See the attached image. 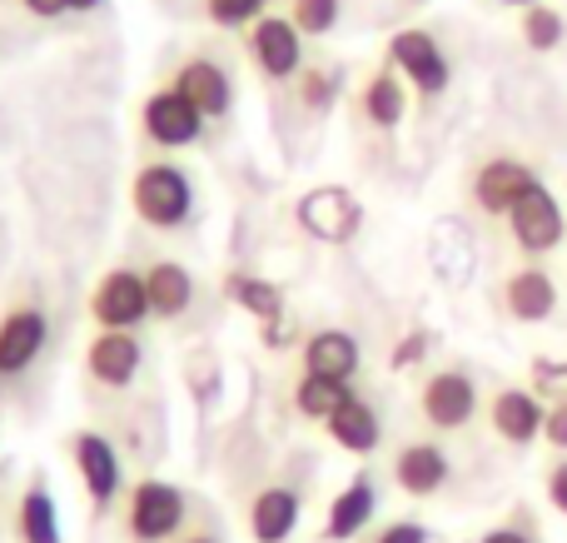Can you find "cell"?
<instances>
[{
    "mask_svg": "<svg viewBox=\"0 0 567 543\" xmlns=\"http://www.w3.org/2000/svg\"><path fill=\"white\" fill-rule=\"evenodd\" d=\"M303 524V499L289 484H269L249 499V539L255 543H289Z\"/></svg>",
    "mask_w": 567,
    "mask_h": 543,
    "instance_id": "obj_20",
    "label": "cell"
},
{
    "mask_svg": "<svg viewBox=\"0 0 567 543\" xmlns=\"http://www.w3.org/2000/svg\"><path fill=\"white\" fill-rule=\"evenodd\" d=\"M503 219H508V239L523 249V255H533V259L553 255V249L567 239V215H563L558 195H553L543 180L523 189V199Z\"/></svg>",
    "mask_w": 567,
    "mask_h": 543,
    "instance_id": "obj_10",
    "label": "cell"
},
{
    "mask_svg": "<svg viewBox=\"0 0 567 543\" xmlns=\"http://www.w3.org/2000/svg\"><path fill=\"white\" fill-rule=\"evenodd\" d=\"M548 404H567V359H533V385Z\"/></svg>",
    "mask_w": 567,
    "mask_h": 543,
    "instance_id": "obj_31",
    "label": "cell"
},
{
    "mask_svg": "<svg viewBox=\"0 0 567 543\" xmlns=\"http://www.w3.org/2000/svg\"><path fill=\"white\" fill-rule=\"evenodd\" d=\"M225 299L229 305H239L245 315H255L265 329L284 319V289L275 285V279L255 275V269H229L225 275Z\"/></svg>",
    "mask_w": 567,
    "mask_h": 543,
    "instance_id": "obj_24",
    "label": "cell"
},
{
    "mask_svg": "<svg viewBox=\"0 0 567 543\" xmlns=\"http://www.w3.org/2000/svg\"><path fill=\"white\" fill-rule=\"evenodd\" d=\"M429 349H433V335H429V329H409V335L393 345L389 369H393V375H409V369H419L423 359H429Z\"/></svg>",
    "mask_w": 567,
    "mask_h": 543,
    "instance_id": "obj_32",
    "label": "cell"
},
{
    "mask_svg": "<svg viewBox=\"0 0 567 543\" xmlns=\"http://www.w3.org/2000/svg\"><path fill=\"white\" fill-rule=\"evenodd\" d=\"M478 409H483V395L468 369H433L419 389V414H423V424L439 429V434L468 429L473 419H478Z\"/></svg>",
    "mask_w": 567,
    "mask_h": 543,
    "instance_id": "obj_8",
    "label": "cell"
},
{
    "mask_svg": "<svg viewBox=\"0 0 567 543\" xmlns=\"http://www.w3.org/2000/svg\"><path fill=\"white\" fill-rule=\"evenodd\" d=\"M205 125H209V120L199 115V105L179 85L150 90L145 105H140V130H145V140H150V145H159V150L199 145V140H205Z\"/></svg>",
    "mask_w": 567,
    "mask_h": 543,
    "instance_id": "obj_6",
    "label": "cell"
},
{
    "mask_svg": "<svg viewBox=\"0 0 567 543\" xmlns=\"http://www.w3.org/2000/svg\"><path fill=\"white\" fill-rule=\"evenodd\" d=\"M189 524V494L165 479H140L125 499V534L130 543H175Z\"/></svg>",
    "mask_w": 567,
    "mask_h": 543,
    "instance_id": "obj_2",
    "label": "cell"
},
{
    "mask_svg": "<svg viewBox=\"0 0 567 543\" xmlns=\"http://www.w3.org/2000/svg\"><path fill=\"white\" fill-rule=\"evenodd\" d=\"M353 399L349 385H339V379H319V375H299V385H293V414L309 419V424H329L333 414H339L343 404Z\"/></svg>",
    "mask_w": 567,
    "mask_h": 543,
    "instance_id": "obj_26",
    "label": "cell"
},
{
    "mask_svg": "<svg viewBox=\"0 0 567 543\" xmlns=\"http://www.w3.org/2000/svg\"><path fill=\"white\" fill-rule=\"evenodd\" d=\"M478 543H538L528 534V529H513V524H498V529H488Z\"/></svg>",
    "mask_w": 567,
    "mask_h": 543,
    "instance_id": "obj_37",
    "label": "cell"
},
{
    "mask_svg": "<svg viewBox=\"0 0 567 543\" xmlns=\"http://www.w3.org/2000/svg\"><path fill=\"white\" fill-rule=\"evenodd\" d=\"M90 319H95L100 329H135L140 335V325L155 319L150 289H145V269H135V265L105 269V275L95 279V289H90Z\"/></svg>",
    "mask_w": 567,
    "mask_h": 543,
    "instance_id": "obj_5",
    "label": "cell"
},
{
    "mask_svg": "<svg viewBox=\"0 0 567 543\" xmlns=\"http://www.w3.org/2000/svg\"><path fill=\"white\" fill-rule=\"evenodd\" d=\"M567 40V20H563V10H553V6H528L523 10V45L533 50V55H553Z\"/></svg>",
    "mask_w": 567,
    "mask_h": 543,
    "instance_id": "obj_27",
    "label": "cell"
},
{
    "mask_svg": "<svg viewBox=\"0 0 567 543\" xmlns=\"http://www.w3.org/2000/svg\"><path fill=\"white\" fill-rule=\"evenodd\" d=\"M145 289H150V309L155 319H185L195 309V275H189L179 259H155L145 269Z\"/></svg>",
    "mask_w": 567,
    "mask_h": 543,
    "instance_id": "obj_23",
    "label": "cell"
},
{
    "mask_svg": "<svg viewBox=\"0 0 567 543\" xmlns=\"http://www.w3.org/2000/svg\"><path fill=\"white\" fill-rule=\"evenodd\" d=\"M383 65H393L423 100H439L443 90L453 85V60L449 50L439 45V35L423 25H403L389 35V50H383Z\"/></svg>",
    "mask_w": 567,
    "mask_h": 543,
    "instance_id": "obj_3",
    "label": "cell"
},
{
    "mask_svg": "<svg viewBox=\"0 0 567 543\" xmlns=\"http://www.w3.org/2000/svg\"><path fill=\"white\" fill-rule=\"evenodd\" d=\"M413 6H423V0H413Z\"/></svg>",
    "mask_w": 567,
    "mask_h": 543,
    "instance_id": "obj_41",
    "label": "cell"
},
{
    "mask_svg": "<svg viewBox=\"0 0 567 543\" xmlns=\"http://www.w3.org/2000/svg\"><path fill=\"white\" fill-rule=\"evenodd\" d=\"M70 464H75L90 509H95V514H110L115 499L125 494V464H120V449L110 444L100 429H80V434H70Z\"/></svg>",
    "mask_w": 567,
    "mask_h": 543,
    "instance_id": "obj_7",
    "label": "cell"
},
{
    "mask_svg": "<svg viewBox=\"0 0 567 543\" xmlns=\"http://www.w3.org/2000/svg\"><path fill=\"white\" fill-rule=\"evenodd\" d=\"M199 6H205L209 25H219V30H249L269 10V0H199Z\"/></svg>",
    "mask_w": 567,
    "mask_h": 543,
    "instance_id": "obj_30",
    "label": "cell"
},
{
    "mask_svg": "<svg viewBox=\"0 0 567 543\" xmlns=\"http://www.w3.org/2000/svg\"><path fill=\"white\" fill-rule=\"evenodd\" d=\"M503 309L518 325H548L558 315V279L538 265H523L503 279Z\"/></svg>",
    "mask_w": 567,
    "mask_h": 543,
    "instance_id": "obj_18",
    "label": "cell"
},
{
    "mask_svg": "<svg viewBox=\"0 0 567 543\" xmlns=\"http://www.w3.org/2000/svg\"><path fill=\"white\" fill-rule=\"evenodd\" d=\"M543 489H548V504L558 509L567 519V454H558V464L548 469V479H543Z\"/></svg>",
    "mask_w": 567,
    "mask_h": 543,
    "instance_id": "obj_35",
    "label": "cell"
},
{
    "mask_svg": "<svg viewBox=\"0 0 567 543\" xmlns=\"http://www.w3.org/2000/svg\"><path fill=\"white\" fill-rule=\"evenodd\" d=\"M299 365L303 375H319V379H339V385H353V375L363 369V349L349 329H313L299 349Z\"/></svg>",
    "mask_w": 567,
    "mask_h": 543,
    "instance_id": "obj_19",
    "label": "cell"
},
{
    "mask_svg": "<svg viewBox=\"0 0 567 543\" xmlns=\"http://www.w3.org/2000/svg\"><path fill=\"white\" fill-rule=\"evenodd\" d=\"M130 209H135L140 225H150V229H165V235L185 229L199 209L189 170L175 165V160H150V165H140L135 180H130Z\"/></svg>",
    "mask_w": 567,
    "mask_h": 543,
    "instance_id": "obj_1",
    "label": "cell"
},
{
    "mask_svg": "<svg viewBox=\"0 0 567 543\" xmlns=\"http://www.w3.org/2000/svg\"><path fill=\"white\" fill-rule=\"evenodd\" d=\"M284 16L303 30V40L309 35H333V25H339V16H343V0H289Z\"/></svg>",
    "mask_w": 567,
    "mask_h": 543,
    "instance_id": "obj_29",
    "label": "cell"
},
{
    "mask_svg": "<svg viewBox=\"0 0 567 543\" xmlns=\"http://www.w3.org/2000/svg\"><path fill=\"white\" fill-rule=\"evenodd\" d=\"M50 319L40 305H16L0 315V379H16L45 355Z\"/></svg>",
    "mask_w": 567,
    "mask_h": 543,
    "instance_id": "obj_14",
    "label": "cell"
},
{
    "mask_svg": "<svg viewBox=\"0 0 567 543\" xmlns=\"http://www.w3.org/2000/svg\"><path fill=\"white\" fill-rule=\"evenodd\" d=\"M528 185H538V170H533L528 160L493 155V160H483V165L473 170L468 195H473V205H478L483 215H498L503 219L523 199V189H528Z\"/></svg>",
    "mask_w": 567,
    "mask_h": 543,
    "instance_id": "obj_13",
    "label": "cell"
},
{
    "mask_svg": "<svg viewBox=\"0 0 567 543\" xmlns=\"http://www.w3.org/2000/svg\"><path fill=\"white\" fill-rule=\"evenodd\" d=\"M175 85L195 100L205 120H225L229 110H235V75H229V65L219 55L185 60V65H179V75H175Z\"/></svg>",
    "mask_w": 567,
    "mask_h": 543,
    "instance_id": "obj_17",
    "label": "cell"
},
{
    "mask_svg": "<svg viewBox=\"0 0 567 543\" xmlns=\"http://www.w3.org/2000/svg\"><path fill=\"white\" fill-rule=\"evenodd\" d=\"M140 369H145V345L135 329H100L85 345V375L110 395H125L140 379Z\"/></svg>",
    "mask_w": 567,
    "mask_h": 543,
    "instance_id": "obj_11",
    "label": "cell"
},
{
    "mask_svg": "<svg viewBox=\"0 0 567 543\" xmlns=\"http://www.w3.org/2000/svg\"><path fill=\"white\" fill-rule=\"evenodd\" d=\"M323 434H329L333 444L343 449V454L369 459V454H379V444H383V419H379V409H373L369 399L353 395L349 404H343L339 414L323 424Z\"/></svg>",
    "mask_w": 567,
    "mask_h": 543,
    "instance_id": "obj_22",
    "label": "cell"
},
{
    "mask_svg": "<svg viewBox=\"0 0 567 543\" xmlns=\"http://www.w3.org/2000/svg\"><path fill=\"white\" fill-rule=\"evenodd\" d=\"M369 543H433V534L419 524V519H393V524H383Z\"/></svg>",
    "mask_w": 567,
    "mask_h": 543,
    "instance_id": "obj_33",
    "label": "cell"
},
{
    "mask_svg": "<svg viewBox=\"0 0 567 543\" xmlns=\"http://www.w3.org/2000/svg\"><path fill=\"white\" fill-rule=\"evenodd\" d=\"M16 539L20 543H65L60 534V504L45 484H30L16 504Z\"/></svg>",
    "mask_w": 567,
    "mask_h": 543,
    "instance_id": "obj_25",
    "label": "cell"
},
{
    "mask_svg": "<svg viewBox=\"0 0 567 543\" xmlns=\"http://www.w3.org/2000/svg\"><path fill=\"white\" fill-rule=\"evenodd\" d=\"M185 543H219V539H215V534H189Z\"/></svg>",
    "mask_w": 567,
    "mask_h": 543,
    "instance_id": "obj_39",
    "label": "cell"
},
{
    "mask_svg": "<svg viewBox=\"0 0 567 543\" xmlns=\"http://www.w3.org/2000/svg\"><path fill=\"white\" fill-rule=\"evenodd\" d=\"M20 6H25L35 20H60L70 10V0H20Z\"/></svg>",
    "mask_w": 567,
    "mask_h": 543,
    "instance_id": "obj_36",
    "label": "cell"
},
{
    "mask_svg": "<svg viewBox=\"0 0 567 543\" xmlns=\"http://www.w3.org/2000/svg\"><path fill=\"white\" fill-rule=\"evenodd\" d=\"M333 100H339V70L303 65L299 70V105L309 110V115H329Z\"/></svg>",
    "mask_w": 567,
    "mask_h": 543,
    "instance_id": "obj_28",
    "label": "cell"
},
{
    "mask_svg": "<svg viewBox=\"0 0 567 543\" xmlns=\"http://www.w3.org/2000/svg\"><path fill=\"white\" fill-rule=\"evenodd\" d=\"M503 6H518V10H528V6H538V0H503Z\"/></svg>",
    "mask_w": 567,
    "mask_h": 543,
    "instance_id": "obj_40",
    "label": "cell"
},
{
    "mask_svg": "<svg viewBox=\"0 0 567 543\" xmlns=\"http://www.w3.org/2000/svg\"><path fill=\"white\" fill-rule=\"evenodd\" d=\"M105 6V0H70V10H75V16H90V10H100Z\"/></svg>",
    "mask_w": 567,
    "mask_h": 543,
    "instance_id": "obj_38",
    "label": "cell"
},
{
    "mask_svg": "<svg viewBox=\"0 0 567 543\" xmlns=\"http://www.w3.org/2000/svg\"><path fill=\"white\" fill-rule=\"evenodd\" d=\"M543 444L567 454V404H548V419H543Z\"/></svg>",
    "mask_w": 567,
    "mask_h": 543,
    "instance_id": "obj_34",
    "label": "cell"
},
{
    "mask_svg": "<svg viewBox=\"0 0 567 543\" xmlns=\"http://www.w3.org/2000/svg\"><path fill=\"white\" fill-rule=\"evenodd\" d=\"M245 50L259 75L275 80V85L299 80V70L309 65V60H303V30L293 25L289 16H279V10H265V16L245 30Z\"/></svg>",
    "mask_w": 567,
    "mask_h": 543,
    "instance_id": "obj_9",
    "label": "cell"
},
{
    "mask_svg": "<svg viewBox=\"0 0 567 543\" xmlns=\"http://www.w3.org/2000/svg\"><path fill=\"white\" fill-rule=\"evenodd\" d=\"M543 419H548V399L538 389L508 385L488 399V424L508 449H533L543 439Z\"/></svg>",
    "mask_w": 567,
    "mask_h": 543,
    "instance_id": "obj_12",
    "label": "cell"
},
{
    "mask_svg": "<svg viewBox=\"0 0 567 543\" xmlns=\"http://www.w3.org/2000/svg\"><path fill=\"white\" fill-rule=\"evenodd\" d=\"M293 225L313 239V245H353L363 229V205L353 189L343 185H313L293 205Z\"/></svg>",
    "mask_w": 567,
    "mask_h": 543,
    "instance_id": "obj_4",
    "label": "cell"
},
{
    "mask_svg": "<svg viewBox=\"0 0 567 543\" xmlns=\"http://www.w3.org/2000/svg\"><path fill=\"white\" fill-rule=\"evenodd\" d=\"M449 479H453V459L443 454V444H433V439H409V444H399V454H393V484L409 499L443 494Z\"/></svg>",
    "mask_w": 567,
    "mask_h": 543,
    "instance_id": "obj_15",
    "label": "cell"
},
{
    "mask_svg": "<svg viewBox=\"0 0 567 543\" xmlns=\"http://www.w3.org/2000/svg\"><path fill=\"white\" fill-rule=\"evenodd\" d=\"M373 514H379V484H373V474L363 469V474H353L349 484L333 494L329 514H323L319 539L323 543H353V539H363V529L373 524Z\"/></svg>",
    "mask_w": 567,
    "mask_h": 543,
    "instance_id": "obj_16",
    "label": "cell"
},
{
    "mask_svg": "<svg viewBox=\"0 0 567 543\" xmlns=\"http://www.w3.org/2000/svg\"><path fill=\"white\" fill-rule=\"evenodd\" d=\"M359 120L373 130H383V135L409 120V80H403L393 65L373 70V75L359 85Z\"/></svg>",
    "mask_w": 567,
    "mask_h": 543,
    "instance_id": "obj_21",
    "label": "cell"
}]
</instances>
